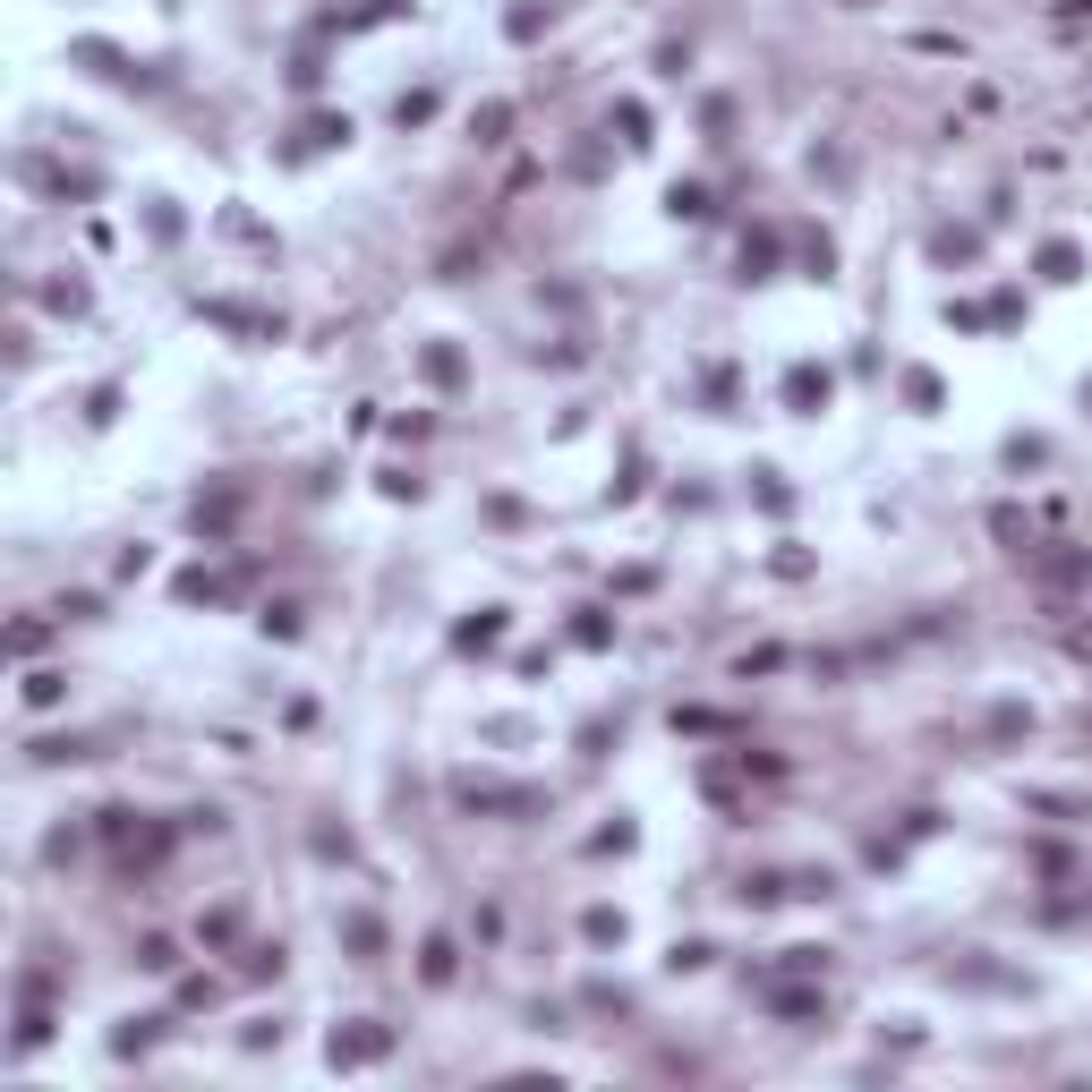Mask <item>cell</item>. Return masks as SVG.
<instances>
[{
	"label": "cell",
	"instance_id": "1",
	"mask_svg": "<svg viewBox=\"0 0 1092 1092\" xmlns=\"http://www.w3.org/2000/svg\"><path fill=\"white\" fill-rule=\"evenodd\" d=\"M384 1050H393V1033H384V1025H342V1033L325 1041V1058H333V1066H376Z\"/></svg>",
	"mask_w": 1092,
	"mask_h": 1092
},
{
	"label": "cell",
	"instance_id": "2",
	"mask_svg": "<svg viewBox=\"0 0 1092 1092\" xmlns=\"http://www.w3.org/2000/svg\"><path fill=\"white\" fill-rule=\"evenodd\" d=\"M786 401L794 410H819V401H828V368H794L786 376Z\"/></svg>",
	"mask_w": 1092,
	"mask_h": 1092
},
{
	"label": "cell",
	"instance_id": "3",
	"mask_svg": "<svg viewBox=\"0 0 1092 1092\" xmlns=\"http://www.w3.org/2000/svg\"><path fill=\"white\" fill-rule=\"evenodd\" d=\"M674 734H734V717H717V709H674Z\"/></svg>",
	"mask_w": 1092,
	"mask_h": 1092
},
{
	"label": "cell",
	"instance_id": "4",
	"mask_svg": "<svg viewBox=\"0 0 1092 1092\" xmlns=\"http://www.w3.org/2000/svg\"><path fill=\"white\" fill-rule=\"evenodd\" d=\"M1076 265H1084V256L1066 248V239H1050V248H1041V274H1050V282H1076Z\"/></svg>",
	"mask_w": 1092,
	"mask_h": 1092
},
{
	"label": "cell",
	"instance_id": "5",
	"mask_svg": "<svg viewBox=\"0 0 1092 1092\" xmlns=\"http://www.w3.org/2000/svg\"><path fill=\"white\" fill-rule=\"evenodd\" d=\"M401 9H410V0H359V9L342 17V35H350V27H376V17H401Z\"/></svg>",
	"mask_w": 1092,
	"mask_h": 1092
},
{
	"label": "cell",
	"instance_id": "6",
	"mask_svg": "<svg viewBox=\"0 0 1092 1092\" xmlns=\"http://www.w3.org/2000/svg\"><path fill=\"white\" fill-rule=\"evenodd\" d=\"M111 1050H120V1058H137V1050H154V1015H145V1025H137V1015H129V1033H111Z\"/></svg>",
	"mask_w": 1092,
	"mask_h": 1092
},
{
	"label": "cell",
	"instance_id": "7",
	"mask_svg": "<svg viewBox=\"0 0 1092 1092\" xmlns=\"http://www.w3.org/2000/svg\"><path fill=\"white\" fill-rule=\"evenodd\" d=\"M776 1015H828V999L819 990H776Z\"/></svg>",
	"mask_w": 1092,
	"mask_h": 1092
},
{
	"label": "cell",
	"instance_id": "8",
	"mask_svg": "<svg viewBox=\"0 0 1092 1092\" xmlns=\"http://www.w3.org/2000/svg\"><path fill=\"white\" fill-rule=\"evenodd\" d=\"M1050 27H1058V35H1092V0H1066V9H1050Z\"/></svg>",
	"mask_w": 1092,
	"mask_h": 1092
},
{
	"label": "cell",
	"instance_id": "9",
	"mask_svg": "<svg viewBox=\"0 0 1092 1092\" xmlns=\"http://www.w3.org/2000/svg\"><path fill=\"white\" fill-rule=\"evenodd\" d=\"M342 939H350V948H359V956H376V948H384V931H376V921H368V913H350V931H342Z\"/></svg>",
	"mask_w": 1092,
	"mask_h": 1092
},
{
	"label": "cell",
	"instance_id": "10",
	"mask_svg": "<svg viewBox=\"0 0 1092 1092\" xmlns=\"http://www.w3.org/2000/svg\"><path fill=\"white\" fill-rule=\"evenodd\" d=\"M547 17H555V9H538V0H529V9H513V17H504V27H513V43H529V35L547 27Z\"/></svg>",
	"mask_w": 1092,
	"mask_h": 1092
},
{
	"label": "cell",
	"instance_id": "11",
	"mask_svg": "<svg viewBox=\"0 0 1092 1092\" xmlns=\"http://www.w3.org/2000/svg\"><path fill=\"white\" fill-rule=\"evenodd\" d=\"M504 129H513V103H487V111H478V145H495Z\"/></svg>",
	"mask_w": 1092,
	"mask_h": 1092
},
{
	"label": "cell",
	"instance_id": "12",
	"mask_svg": "<svg viewBox=\"0 0 1092 1092\" xmlns=\"http://www.w3.org/2000/svg\"><path fill=\"white\" fill-rule=\"evenodd\" d=\"M137 964H145V974H172L180 956H172V939H145V948H137Z\"/></svg>",
	"mask_w": 1092,
	"mask_h": 1092
},
{
	"label": "cell",
	"instance_id": "13",
	"mask_svg": "<svg viewBox=\"0 0 1092 1092\" xmlns=\"http://www.w3.org/2000/svg\"><path fill=\"white\" fill-rule=\"evenodd\" d=\"M717 948H709V939H683V948H674V974H700V964H709Z\"/></svg>",
	"mask_w": 1092,
	"mask_h": 1092
},
{
	"label": "cell",
	"instance_id": "14",
	"mask_svg": "<svg viewBox=\"0 0 1092 1092\" xmlns=\"http://www.w3.org/2000/svg\"><path fill=\"white\" fill-rule=\"evenodd\" d=\"M427 982H453V939H427Z\"/></svg>",
	"mask_w": 1092,
	"mask_h": 1092
},
{
	"label": "cell",
	"instance_id": "15",
	"mask_svg": "<svg viewBox=\"0 0 1092 1092\" xmlns=\"http://www.w3.org/2000/svg\"><path fill=\"white\" fill-rule=\"evenodd\" d=\"M845 9H870V0H845Z\"/></svg>",
	"mask_w": 1092,
	"mask_h": 1092
}]
</instances>
